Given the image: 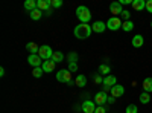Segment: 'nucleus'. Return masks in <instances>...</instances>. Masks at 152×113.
<instances>
[{
	"label": "nucleus",
	"mask_w": 152,
	"mask_h": 113,
	"mask_svg": "<svg viewBox=\"0 0 152 113\" xmlns=\"http://www.w3.org/2000/svg\"><path fill=\"white\" fill-rule=\"evenodd\" d=\"M75 37L76 38H79V40H84V38H88V37L91 35V32H93V29H91V26L90 24H85V23H81V24H78V26L75 28Z\"/></svg>",
	"instance_id": "f257e3e1"
},
{
	"label": "nucleus",
	"mask_w": 152,
	"mask_h": 113,
	"mask_svg": "<svg viewBox=\"0 0 152 113\" xmlns=\"http://www.w3.org/2000/svg\"><path fill=\"white\" fill-rule=\"evenodd\" d=\"M76 17H78V20L81 23L88 24L90 20H91V12H90V9H88L87 6H78L76 8Z\"/></svg>",
	"instance_id": "f03ea898"
},
{
	"label": "nucleus",
	"mask_w": 152,
	"mask_h": 113,
	"mask_svg": "<svg viewBox=\"0 0 152 113\" xmlns=\"http://www.w3.org/2000/svg\"><path fill=\"white\" fill-rule=\"evenodd\" d=\"M38 55L41 57L43 61H47V60H52V57H53V51H52V47H50V46L44 44V46H40Z\"/></svg>",
	"instance_id": "7ed1b4c3"
},
{
	"label": "nucleus",
	"mask_w": 152,
	"mask_h": 113,
	"mask_svg": "<svg viewBox=\"0 0 152 113\" xmlns=\"http://www.w3.org/2000/svg\"><path fill=\"white\" fill-rule=\"evenodd\" d=\"M56 80L59 83H64V84H70L72 83V72L69 69H62L56 73Z\"/></svg>",
	"instance_id": "20e7f679"
},
{
	"label": "nucleus",
	"mask_w": 152,
	"mask_h": 113,
	"mask_svg": "<svg viewBox=\"0 0 152 113\" xmlns=\"http://www.w3.org/2000/svg\"><path fill=\"white\" fill-rule=\"evenodd\" d=\"M122 20H120V17H111V18H108L107 20V29H110V31H117V29H120L122 28Z\"/></svg>",
	"instance_id": "39448f33"
},
{
	"label": "nucleus",
	"mask_w": 152,
	"mask_h": 113,
	"mask_svg": "<svg viewBox=\"0 0 152 113\" xmlns=\"http://www.w3.org/2000/svg\"><path fill=\"white\" fill-rule=\"evenodd\" d=\"M123 11H125V9L122 8L120 2H113V3H110V12L113 14V17H120Z\"/></svg>",
	"instance_id": "423d86ee"
},
{
	"label": "nucleus",
	"mask_w": 152,
	"mask_h": 113,
	"mask_svg": "<svg viewBox=\"0 0 152 113\" xmlns=\"http://www.w3.org/2000/svg\"><path fill=\"white\" fill-rule=\"evenodd\" d=\"M28 63L35 69V67H41L43 66V60H41V57L38 55V54H35V55H29V58H28Z\"/></svg>",
	"instance_id": "0eeeda50"
},
{
	"label": "nucleus",
	"mask_w": 152,
	"mask_h": 113,
	"mask_svg": "<svg viewBox=\"0 0 152 113\" xmlns=\"http://www.w3.org/2000/svg\"><path fill=\"white\" fill-rule=\"evenodd\" d=\"M108 103V96H107V93L105 92H97L96 95H94V104H97V106H104V104H107Z\"/></svg>",
	"instance_id": "6e6552de"
},
{
	"label": "nucleus",
	"mask_w": 152,
	"mask_h": 113,
	"mask_svg": "<svg viewBox=\"0 0 152 113\" xmlns=\"http://www.w3.org/2000/svg\"><path fill=\"white\" fill-rule=\"evenodd\" d=\"M91 29H93V32H96V34H102V32L107 29V23L97 20V21H94V23L91 24Z\"/></svg>",
	"instance_id": "1a4fd4ad"
},
{
	"label": "nucleus",
	"mask_w": 152,
	"mask_h": 113,
	"mask_svg": "<svg viewBox=\"0 0 152 113\" xmlns=\"http://www.w3.org/2000/svg\"><path fill=\"white\" fill-rule=\"evenodd\" d=\"M96 110V106L93 101H90V99H85V101L82 103V112L84 113H94Z\"/></svg>",
	"instance_id": "9d476101"
},
{
	"label": "nucleus",
	"mask_w": 152,
	"mask_h": 113,
	"mask_svg": "<svg viewBox=\"0 0 152 113\" xmlns=\"http://www.w3.org/2000/svg\"><path fill=\"white\" fill-rule=\"evenodd\" d=\"M123 93H125L123 86L116 84V86H113V87H111V96H113V98H120Z\"/></svg>",
	"instance_id": "9b49d317"
},
{
	"label": "nucleus",
	"mask_w": 152,
	"mask_h": 113,
	"mask_svg": "<svg viewBox=\"0 0 152 113\" xmlns=\"http://www.w3.org/2000/svg\"><path fill=\"white\" fill-rule=\"evenodd\" d=\"M131 6H132L134 11H138V12H140V11L146 9V2H145V0H132Z\"/></svg>",
	"instance_id": "f8f14e48"
},
{
	"label": "nucleus",
	"mask_w": 152,
	"mask_h": 113,
	"mask_svg": "<svg viewBox=\"0 0 152 113\" xmlns=\"http://www.w3.org/2000/svg\"><path fill=\"white\" fill-rule=\"evenodd\" d=\"M55 64L56 63H53L52 60H47V61H43V70H44V73H49V72H53L55 70Z\"/></svg>",
	"instance_id": "ddd939ff"
},
{
	"label": "nucleus",
	"mask_w": 152,
	"mask_h": 113,
	"mask_svg": "<svg viewBox=\"0 0 152 113\" xmlns=\"http://www.w3.org/2000/svg\"><path fill=\"white\" fill-rule=\"evenodd\" d=\"M37 8L38 9H40V11H49L50 8H52V6H50V0H37Z\"/></svg>",
	"instance_id": "4468645a"
},
{
	"label": "nucleus",
	"mask_w": 152,
	"mask_h": 113,
	"mask_svg": "<svg viewBox=\"0 0 152 113\" xmlns=\"http://www.w3.org/2000/svg\"><path fill=\"white\" fill-rule=\"evenodd\" d=\"M145 43V38H143V35H134L132 37V40H131V44L134 47H142Z\"/></svg>",
	"instance_id": "2eb2a0df"
},
{
	"label": "nucleus",
	"mask_w": 152,
	"mask_h": 113,
	"mask_svg": "<svg viewBox=\"0 0 152 113\" xmlns=\"http://www.w3.org/2000/svg\"><path fill=\"white\" fill-rule=\"evenodd\" d=\"M102 84H104V86H108V87H113V86L117 84V80H116V77H114V75H108V77L104 78V83H102Z\"/></svg>",
	"instance_id": "dca6fc26"
},
{
	"label": "nucleus",
	"mask_w": 152,
	"mask_h": 113,
	"mask_svg": "<svg viewBox=\"0 0 152 113\" xmlns=\"http://www.w3.org/2000/svg\"><path fill=\"white\" fill-rule=\"evenodd\" d=\"M143 92H148V93L152 92V77L145 78V81H143Z\"/></svg>",
	"instance_id": "f3484780"
},
{
	"label": "nucleus",
	"mask_w": 152,
	"mask_h": 113,
	"mask_svg": "<svg viewBox=\"0 0 152 113\" xmlns=\"http://www.w3.org/2000/svg\"><path fill=\"white\" fill-rule=\"evenodd\" d=\"M24 9L29 11V12L35 11L37 9V0H26V2H24Z\"/></svg>",
	"instance_id": "a211bd4d"
},
{
	"label": "nucleus",
	"mask_w": 152,
	"mask_h": 113,
	"mask_svg": "<svg viewBox=\"0 0 152 113\" xmlns=\"http://www.w3.org/2000/svg\"><path fill=\"white\" fill-rule=\"evenodd\" d=\"M26 49H28V51L31 52V55H35V54H38V51H40V46H37L35 43H28L26 44Z\"/></svg>",
	"instance_id": "6ab92c4d"
},
{
	"label": "nucleus",
	"mask_w": 152,
	"mask_h": 113,
	"mask_svg": "<svg viewBox=\"0 0 152 113\" xmlns=\"http://www.w3.org/2000/svg\"><path fill=\"white\" fill-rule=\"evenodd\" d=\"M75 84L78 87H84V86H87V78L84 77V75H78L76 80H75Z\"/></svg>",
	"instance_id": "aec40b11"
},
{
	"label": "nucleus",
	"mask_w": 152,
	"mask_h": 113,
	"mask_svg": "<svg viewBox=\"0 0 152 113\" xmlns=\"http://www.w3.org/2000/svg\"><path fill=\"white\" fill-rule=\"evenodd\" d=\"M122 29H123L125 32H129V31H132V29H134V23H132L131 20H128V21H123V24H122Z\"/></svg>",
	"instance_id": "412c9836"
},
{
	"label": "nucleus",
	"mask_w": 152,
	"mask_h": 113,
	"mask_svg": "<svg viewBox=\"0 0 152 113\" xmlns=\"http://www.w3.org/2000/svg\"><path fill=\"white\" fill-rule=\"evenodd\" d=\"M29 16H31V18H32V20H40V18H41V16H43V11H40V9L37 8L35 11H32V12H31Z\"/></svg>",
	"instance_id": "4be33fe9"
},
{
	"label": "nucleus",
	"mask_w": 152,
	"mask_h": 113,
	"mask_svg": "<svg viewBox=\"0 0 152 113\" xmlns=\"http://www.w3.org/2000/svg\"><path fill=\"white\" fill-rule=\"evenodd\" d=\"M110 70H111V69H110L108 64H100V66H99V73H100V75H105V77H108Z\"/></svg>",
	"instance_id": "5701e85b"
},
{
	"label": "nucleus",
	"mask_w": 152,
	"mask_h": 113,
	"mask_svg": "<svg viewBox=\"0 0 152 113\" xmlns=\"http://www.w3.org/2000/svg\"><path fill=\"white\" fill-rule=\"evenodd\" d=\"M62 60H64V54L62 52H53V57H52L53 63H61Z\"/></svg>",
	"instance_id": "b1692460"
},
{
	"label": "nucleus",
	"mask_w": 152,
	"mask_h": 113,
	"mask_svg": "<svg viewBox=\"0 0 152 113\" xmlns=\"http://www.w3.org/2000/svg\"><path fill=\"white\" fill-rule=\"evenodd\" d=\"M138 99H140V103H142V104H148V103L151 101V95H149L148 92H143Z\"/></svg>",
	"instance_id": "393cba45"
},
{
	"label": "nucleus",
	"mask_w": 152,
	"mask_h": 113,
	"mask_svg": "<svg viewBox=\"0 0 152 113\" xmlns=\"http://www.w3.org/2000/svg\"><path fill=\"white\" fill-rule=\"evenodd\" d=\"M43 73H44L43 67H35V69L32 70V75H34L35 78H41V77H43Z\"/></svg>",
	"instance_id": "a878e982"
},
{
	"label": "nucleus",
	"mask_w": 152,
	"mask_h": 113,
	"mask_svg": "<svg viewBox=\"0 0 152 113\" xmlns=\"http://www.w3.org/2000/svg\"><path fill=\"white\" fill-rule=\"evenodd\" d=\"M67 58H69V64L70 63H78V54L76 52H70Z\"/></svg>",
	"instance_id": "bb28decb"
},
{
	"label": "nucleus",
	"mask_w": 152,
	"mask_h": 113,
	"mask_svg": "<svg viewBox=\"0 0 152 113\" xmlns=\"http://www.w3.org/2000/svg\"><path fill=\"white\" fill-rule=\"evenodd\" d=\"M137 112H138V109H137L135 104H129L128 107H126V110H125V113H137Z\"/></svg>",
	"instance_id": "cd10ccee"
},
{
	"label": "nucleus",
	"mask_w": 152,
	"mask_h": 113,
	"mask_svg": "<svg viewBox=\"0 0 152 113\" xmlns=\"http://www.w3.org/2000/svg\"><path fill=\"white\" fill-rule=\"evenodd\" d=\"M93 81H94L96 84H102V83H104L102 75H100V73H96V75H93Z\"/></svg>",
	"instance_id": "c85d7f7f"
},
{
	"label": "nucleus",
	"mask_w": 152,
	"mask_h": 113,
	"mask_svg": "<svg viewBox=\"0 0 152 113\" xmlns=\"http://www.w3.org/2000/svg\"><path fill=\"white\" fill-rule=\"evenodd\" d=\"M50 6L52 8H61L62 6V0H50Z\"/></svg>",
	"instance_id": "c756f323"
},
{
	"label": "nucleus",
	"mask_w": 152,
	"mask_h": 113,
	"mask_svg": "<svg viewBox=\"0 0 152 113\" xmlns=\"http://www.w3.org/2000/svg\"><path fill=\"white\" fill-rule=\"evenodd\" d=\"M69 70H70L72 73L78 72V63H70V64H69Z\"/></svg>",
	"instance_id": "7c9ffc66"
},
{
	"label": "nucleus",
	"mask_w": 152,
	"mask_h": 113,
	"mask_svg": "<svg viewBox=\"0 0 152 113\" xmlns=\"http://www.w3.org/2000/svg\"><path fill=\"white\" fill-rule=\"evenodd\" d=\"M120 17H122L125 21H128V20H129V17H131V12H129V11H123Z\"/></svg>",
	"instance_id": "2f4dec72"
},
{
	"label": "nucleus",
	"mask_w": 152,
	"mask_h": 113,
	"mask_svg": "<svg viewBox=\"0 0 152 113\" xmlns=\"http://www.w3.org/2000/svg\"><path fill=\"white\" fill-rule=\"evenodd\" d=\"M94 113H107V110H105L104 106H97L96 110H94Z\"/></svg>",
	"instance_id": "473e14b6"
},
{
	"label": "nucleus",
	"mask_w": 152,
	"mask_h": 113,
	"mask_svg": "<svg viewBox=\"0 0 152 113\" xmlns=\"http://www.w3.org/2000/svg\"><path fill=\"white\" fill-rule=\"evenodd\" d=\"M146 9H148L149 14H152V0H148L146 2Z\"/></svg>",
	"instance_id": "72a5a7b5"
},
{
	"label": "nucleus",
	"mask_w": 152,
	"mask_h": 113,
	"mask_svg": "<svg viewBox=\"0 0 152 113\" xmlns=\"http://www.w3.org/2000/svg\"><path fill=\"white\" fill-rule=\"evenodd\" d=\"M102 92H105V93L111 92V87H108V86H102Z\"/></svg>",
	"instance_id": "f704fd0d"
},
{
	"label": "nucleus",
	"mask_w": 152,
	"mask_h": 113,
	"mask_svg": "<svg viewBox=\"0 0 152 113\" xmlns=\"http://www.w3.org/2000/svg\"><path fill=\"white\" fill-rule=\"evenodd\" d=\"M120 2V5H129V3H132L131 0H119Z\"/></svg>",
	"instance_id": "c9c22d12"
},
{
	"label": "nucleus",
	"mask_w": 152,
	"mask_h": 113,
	"mask_svg": "<svg viewBox=\"0 0 152 113\" xmlns=\"http://www.w3.org/2000/svg\"><path fill=\"white\" fill-rule=\"evenodd\" d=\"M114 101H116V98H113V96H111V98H108V103H110V104H113Z\"/></svg>",
	"instance_id": "e433bc0d"
},
{
	"label": "nucleus",
	"mask_w": 152,
	"mask_h": 113,
	"mask_svg": "<svg viewBox=\"0 0 152 113\" xmlns=\"http://www.w3.org/2000/svg\"><path fill=\"white\" fill-rule=\"evenodd\" d=\"M3 75H5V69L2 67V69H0V77H3Z\"/></svg>",
	"instance_id": "4c0bfd02"
},
{
	"label": "nucleus",
	"mask_w": 152,
	"mask_h": 113,
	"mask_svg": "<svg viewBox=\"0 0 152 113\" xmlns=\"http://www.w3.org/2000/svg\"><path fill=\"white\" fill-rule=\"evenodd\" d=\"M151 28H152V21H151Z\"/></svg>",
	"instance_id": "58836bf2"
}]
</instances>
